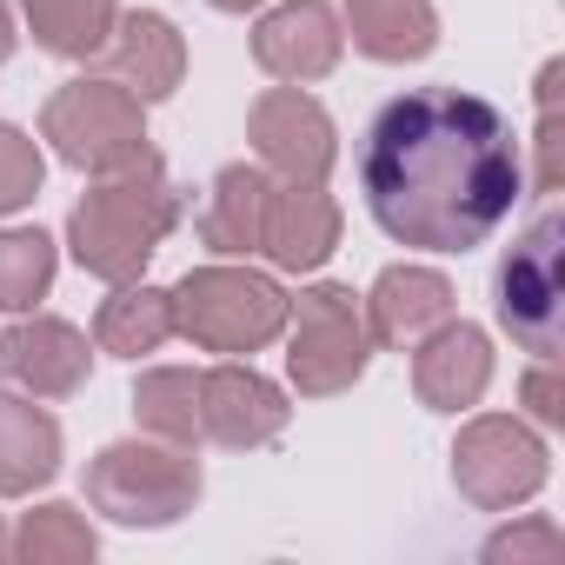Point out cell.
Wrapping results in <instances>:
<instances>
[{"label":"cell","instance_id":"6da1fadb","mask_svg":"<svg viewBox=\"0 0 565 565\" xmlns=\"http://www.w3.org/2000/svg\"><path fill=\"white\" fill-rule=\"evenodd\" d=\"M360 193L386 239L419 253H472L525 200V147L492 100L413 87L373 114Z\"/></svg>","mask_w":565,"mask_h":565},{"label":"cell","instance_id":"7a4b0ae2","mask_svg":"<svg viewBox=\"0 0 565 565\" xmlns=\"http://www.w3.org/2000/svg\"><path fill=\"white\" fill-rule=\"evenodd\" d=\"M186 193L167 180L160 153H147L127 173H107L74 213H67V246L81 259V273L107 279V287H127V279L147 273V259L160 253V239L180 226Z\"/></svg>","mask_w":565,"mask_h":565},{"label":"cell","instance_id":"3957f363","mask_svg":"<svg viewBox=\"0 0 565 565\" xmlns=\"http://www.w3.org/2000/svg\"><path fill=\"white\" fill-rule=\"evenodd\" d=\"M167 300H173V333L220 360L259 353L287 333V294H279L273 273H253V266H226V259L193 266Z\"/></svg>","mask_w":565,"mask_h":565},{"label":"cell","instance_id":"277c9868","mask_svg":"<svg viewBox=\"0 0 565 565\" xmlns=\"http://www.w3.org/2000/svg\"><path fill=\"white\" fill-rule=\"evenodd\" d=\"M200 492H206L200 459L167 439H114L87 459V505L134 532L180 525L200 505Z\"/></svg>","mask_w":565,"mask_h":565},{"label":"cell","instance_id":"5b68a950","mask_svg":"<svg viewBox=\"0 0 565 565\" xmlns=\"http://www.w3.org/2000/svg\"><path fill=\"white\" fill-rule=\"evenodd\" d=\"M492 313L512 333V347L558 360L565 347V213L545 206L505 253L492 273Z\"/></svg>","mask_w":565,"mask_h":565},{"label":"cell","instance_id":"8992f818","mask_svg":"<svg viewBox=\"0 0 565 565\" xmlns=\"http://www.w3.org/2000/svg\"><path fill=\"white\" fill-rule=\"evenodd\" d=\"M41 140L54 147V160H67L74 173H127L140 167L153 147H147V114L140 100L107 81V74H87V81H67L47 107H41Z\"/></svg>","mask_w":565,"mask_h":565},{"label":"cell","instance_id":"52a82bcc","mask_svg":"<svg viewBox=\"0 0 565 565\" xmlns=\"http://www.w3.org/2000/svg\"><path fill=\"white\" fill-rule=\"evenodd\" d=\"M366 360H373V333L353 287L320 279L300 300H287V380L300 386V399L347 393L366 373Z\"/></svg>","mask_w":565,"mask_h":565},{"label":"cell","instance_id":"ba28073f","mask_svg":"<svg viewBox=\"0 0 565 565\" xmlns=\"http://www.w3.org/2000/svg\"><path fill=\"white\" fill-rule=\"evenodd\" d=\"M545 479H552V452L519 413H479V419L459 426V439H452V486L479 512H512V505L539 499Z\"/></svg>","mask_w":565,"mask_h":565},{"label":"cell","instance_id":"9c48e42d","mask_svg":"<svg viewBox=\"0 0 565 565\" xmlns=\"http://www.w3.org/2000/svg\"><path fill=\"white\" fill-rule=\"evenodd\" d=\"M246 140H253L259 167L279 173V180H327L333 160H340V127H333V114H327L307 87H287V81L266 87V94L253 100Z\"/></svg>","mask_w":565,"mask_h":565},{"label":"cell","instance_id":"30bf717a","mask_svg":"<svg viewBox=\"0 0 565 565\" xmlns=\"http://www.w3.org/2000/svg\"><path fill=\"white\" fill-rule=\"evenodd\" d=\"M294 406L266 373L239 366V360H220L200 373V433L226 452H253V446H273L287 433Z\"/></svg>","mask_w":565,"mask_h":565},{"label":"cell","instance_id":"8fae6325","mask_svg":"<svg viewBox=\"0 0 565 565\" xmlns=\"http://www.w3.org/2000/svg\"><path fill=\"white\" fill-rule=\"evenodd\" d=\"M347 54V28L327 0H279V8L259 14L253 28V61L259 74L287 81V87H307V81H327Z\"/></svg>","mask_w":565,"mask_h":565},{"label":"cell","instance_id":"7c38bea8","mask_svg":"<svg viewBox=\"0 0 565 565\" xmlns=\"http://www.w3.org/2000/svg\"><path fill=\"white\" fill-rule=\"evenodd\" d=\"M0 373H8V386H21L34 399H74L94 373V353H87V333L74 320L34 313V320H14L8 340H0Z\"/></svg>","mask_w":565,"mask_h":565},{"label":"cell","instance_id":"4fadbf2b","mask_svg":"<svg viewBox=\"0 0 565 565\" xmlns=\"http://www.w3.org/2000/svg\"><path fill=\"white\" fill-rule=\"evenodd\" d=\"M333 246H340V200L327 193V180H273L259 253L279 273H313L333 259Z\"/></svg>","mask_w":565,"mask_h":565},{"label":"cell","instance_id":"5bb4252c","mask_svg":"<svg viewBox=\"0 0 565 565\" xmlns=\"http://www.w3.org/2000/svg\"><path fill=\"white\" fill-rule=\"evenodd\" d=\"M94 61H100V74L120 81L140 107L180 94V81H186V41H180V28H173L167 14H153V8L120 14L114 34H107V47H100Z\"/></svg>","mask_w":565,"mask_h":565},{"label":"cell","instance_id":"9a60e30c","mask_svg":"<svg viewBox=\"0 0 565 565\" xmlns=\"http://www.w3.org/2000/svg\"><path fill=\"white\" fill-rule=\"evenodd\" d=\"M492 386V340L472 320H439L413 347V393L426 413H466Z\"/></svg>","mask_w":565,"mask_h":565},{"label":"cell","instance_id":"2e32d148","mask_svg":"<svg viewBox=\"0 0 565 565\" xmlns=\"http://www.w3.org/2000/svg\"><path fill=\"white\" fill-rule=\"evenodd\" d=\"M360 307H366V333H373V347L413 353L439 320H452V279L433 273V266H386Z\"/></svg>","mask_w":565,"mask_h":565},{"label":"cell","instance_id":"e0dca14e","mask_svg":"<svg viewBox=\"0 0 565 565\" xmlns=\"http://www.w3.org/2000/svg\"><path fill=\"white\" fill-rule=\"evenodd\" d=\"M266 200H273V173L266 167H220L213 186H206V206L193 220L200 246L220 253V259H253L259 253V233H266Z\"/></svg>","mask_w":565,"mask_h":565},{"label":"cell","instance_id":"ac0fdd59","mask_svg":"<svg viewBox=\"0 0 565 565\" xmlns=\"http://www.w3.org/2000/svg\"><path fill=\"white\" fill-rule=\"evenodd\" d=\"M61 472V419L34 393H0V499H28Z\"/></svg>","mask_w":565,"mask_h":565},{"label":"cell","instance_id":"d6986e66","mask_svg":"<svg viewBox=\"0 0 565 565\" xmlns=\"http://www.w3.org/2000/svg\"><path fill=\"white\" fill-rule=\"evenodd\" d=\"M340 28L380 67H406V61H426L439 47V8L433 0H347Z\"/></svg>","mask_w":565,"mask_h":565},{"label":"cell","instance_id":"ffe728a7","mask_svg":"<svg viewBox=\"0 0 565 565\" xmlns=\"http://www.w3.org/2000/svg\"><path fill=\"white\" fill-rule=\"evenodd\" d=\"M173 340V300L160 287H147V279H127V287H114L94 313V347L114 353V360H147Z\"/></svg>","mask_w":565,"mask_h":565},{"label":"cell","instance_id":"44dd1931","mask_svg":"<svg viewBox=\"0 0 565 565\" xmlns=\"http://www.w3.org/2000/svg\"><path fill=\"white\" fill-rule=\"evenodd\" d=\"M28 34L54 61H94L120 21V0H14Z\"/></svg>","mask_w":565,"mask_h":565},{"label":"cell","instance_id":"7402d4cb","mask_svg":"<svg viewBox=\"0 0 565 565\" xmlns=\"http://www.w3.org/2000/svg\"><path fill=\"white\" fill-rule=\"evenodd\" d=\"M134 419L147 439H167V446H200V373L186 366H147L134 380Z\"/></svg>","mask_w":565,"mask_h":565},{"label":"cell","instance_id":"603a6c76","mask_svg":"<svg viewBox=\"0 0 565 565\" xmlns=\"http://www.w3.org/2000/svg\"><path fill=\"white\" fill-rule=\"evenodd\" d=\"M94 552H100V539H94L87 512L67 505V499L34 505L14 532V558H28V565H87Z\"/></svg>","mask_w":565,"mask_h":565},{"label":"cell","instance_id":"cb8c5ba5","mask_svg":"<svg viewBox=\"0 0 565 565\" xmlns=\"http://www.w3.org/2000/svg\"><path fill=\"white\" fill-rule=\"evenodd\" d=\"M54 239L41 226H8L0 233V313H28L34 300H47L54 287Z\"/></svg>","mask_w":565,"mask_h":565},{"label":"cell","instance_id":"d4e9b609","mask_svg":"<svg viewBox=\"0 0 565 565\" xmlns=\"http://www.w3.org/2000/svg\"><path fill=\"white\" fill-rule=\"evenodd\" d=\"M41 180H47L41 140L0 120V220H8V213H21V206H28V200L41 193Z\"/></svg>","mask_w":565,"mask_h":565},{"label":"cell","instance_id":"484cf974","mask_svg":"<svg viewBox=\"0 0 565 565\" xmlns=\"http://www.w3.org/2000/svg\"><path fill=\"white\" fill-rule=\"evenodd\" d=\"M558 81H565V61H545L539 74V173L532 186L552 200L565 186V127H558Z\"/></svg>","mask_w":565,"mask_h":565},{"label":"cell","instance_id":"4316f807","mask_svg":"<svg viewBox=\"0 0 565 565\" xmlns=\"http://www.w3.org/2000/svg\"><path fill=\"white\" fill-rule=\"evenodd\" d=\"M558 545H565V539H558V525H552V519H525V525L492 532V539H486V558H492V565H499V558H512V565H519V558H552Z\"/></svg>","mask_w":565,"mask_h":565},{"label":"cell","instance_id":"83f0119b","mask_svg":"<svg viewBox=\"0 0 565 565\" xmlns=\"http://www.w3.org/2000/svg\"><path fill=\"white\" fill-rule=\"evenodd\" d=\"M519 399L539 426H565V386H558V360H532L519 380Z\"/></svg>","mask_w":565,"mask_h":565},{"label":"cell","instance_id":"f1b7e54d","mask_svg":"<svg viewBox=\"0 0 565 565\" xmlns=\"http://www.w3.org/2000/svg\"><path fill=\"white\" fill-rule=\"evenodd\" d=\"M14 41H21V34H14V8H8V0H0V67L14 61Z\"/></svg>","mask_w":565,"mask_h":565},{"label":"cell","instance_id":"f546056e","mask_svg":"<svg viewBox=\"0 0 565 565\" xmlns=\"http://www.w3.org/2000/svg\"><path fill=\"white\" fill-rule=\"evenodd\" d=\"M206 8H220V14H246V8H266V0H206Z\"/></svg>","mask_w":565,"mask_h":565},{"label":"cell","instance_id":"4dcf8cb0","mask_svg":"<svg viewBox=\"0 0 565 565\" xmlns=\"http://www.w3.org/2000/svg\"><path fill=\"white\" fill-rule=\"evenodd\" d=\"M0 558H14V539H8V532H0Z\"/></svg>","mask_w":565,"mask_h":565}]
</instances>
